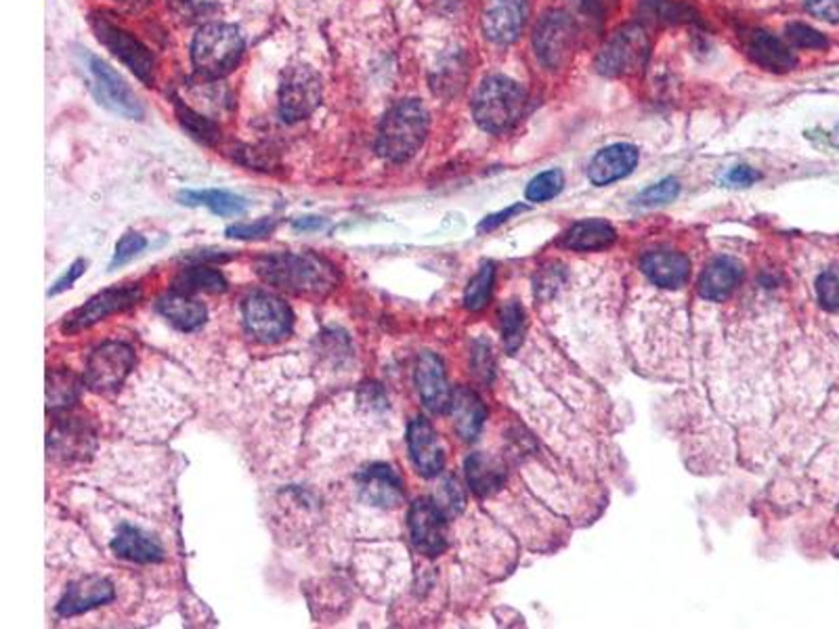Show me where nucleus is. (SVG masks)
<instances>
[{
  "label": "nucleus",
  "mask_w": 839,
  "mask_h": 629,
  "mask_svg": "<svg viewBox=\"0 0 839 629\" xmlns=\"http://www.w3.org/2000/svg\"><path fill=\"white\" fill-rule=\"evenodd\" d=\"M257 273L269 286L296 296L323 298L338 286V271L325 258L303 252H277L257 260Z\"/></svg>",
  "instance_id": "1"
},
{
  "label": "nucleus",
  "mask_w": 839,
  "mask_h": 629,
  "mask_svg": "<svg viewBox=\"0 0 839 629\" xmlns=\"http://www.w3.org/2000/svg\"><path fill=\"white\" fill-rule=\"evenodd\" d=\"M429 124V112L420 101H399L378 128V153L388 162H406L427 141Z\"/></svg>",
  "instance_id": "2"
},
{
  "label": "nucleus",
  "mask_w": 839,
  "mask_h": 629,
  "mask_svg": "<svg viewBox=\"0 0 839 629\" xmlns=\"http://www.w3.org/2000/svg\"><path fill=\"white\" fill-rule=\"evenodd\" d=\"M525 106L527 92L521 85L506 76H490L472 99V114L483 131L499 135L521 120Z\"/></svg>",
  "instance_id": "3"
},
{
  "label": "nucleus",
  "mask_w": 839,
  "mask_h": 629,
  "mask_svg": "<svg viewBox=\"0 0 839 629\" xmlns=\"http://www.w3.org/2000/svg\"><path fill=\"white\" fill-rule=\"evenodd\" d=\"M244 55L242 34L227 24H206L192 42V59L198 72L210 78L230 74Z\"/></svg>",
  "instance_id": "4"
},
{
  "label": "nucleus",
  "mask_w": 839,
  "mask_h": 629,
  "mask_svg": "<svg viewBox=\"0 0 839 629\" xmlns=\"http://www.w3.org/2000/svg\"><path fill=\"white\" fill-rule=\"evenodd\" d=\"M651 55V38L640 24L615 29L596 58V70L608 78L637 76Z\"/></svg>",
  "instance_id": "5"
},
{
  "label": "nucleus",
  "mask_w": 839,
  "mask_h": 629,
  "mask_svg": "<svg viewBox=\"0 0 839 629\" xmlns=\"http://www.w3.org/2000/svg\"><path fill=\"white\" fill-rule=\"evenodd\" d=\"M242 314L248 332L262 344L282 343L294 325V313L288 303L271 292H252L244 298Z\"/></svg>",
  "instance_id": "6"
},
{
  "label": "nucleus",
  "mask_w": 839,
  "mask_h": 629,
  "mask_svg": "<svg viewBox=\"0 0 839 629\" xmlns=\"http://www.w3.org/2000/svg\"><path fill=\"white\" fill-rule=\"evenodd\" d=\"M135 348L131 344L103 343L88 357L85 368V386L92 393H112L124 384L135 368Z\"/></svg>",
  "instance_id": "7"
},
{
  "label": "nucleus",
  "mask_w": 839,
  "mask_h": 629,
  "mask_svg": "<svg viewBox=\"0 0 839 629\" xmlns=\"http://www.w3.org/2000/svg\"><path fill=\"white\" fill-rule=\"evenodd\" d=\"M576 40L578 26L571 15L563 11H551L548 15H544L533 34L538 59L551 70H558L571 59L576 53Z\"/></svg>",
  "instance_id": "8"
},
{
  "label": "nucleus",
  "mask_w": 839,
  "mask_h": 629,
  "mask_svg": "<svg viewBox=\"0 0 839 629\" xmlns=\"http://www.w3.org/2000/svg\"><path fill=\"white\" fill-rule=\"evenodd\" d=\"M87 70L90 83H92L90 86H92L101 106H106L114 114L131 118V120H139L144 115V108H141L139 99L122 81V76L114 67H110L103 59L88 55Z\"/></svg>",
  "instance_id": "9"
},
{
  "label": "nucleus",
  "mask_w": 839,
  "mask_h": 629,
  "mask_svg": "<svg viewBox=\"0 0 839 629\" xmlns=\"http://www.w3.org/2000/svg\"><path fill=\"white\" fill-rule=\"evenodd\" d=\"M139 300H141V287L135 286V284L108 287V289L95 294L81 309L67 314L61 330L65 334L83 332L90 325L103 321L110 314L122 313V311L135 307Z\"/></svg>",
  "instance_id": "10"
},
{
  "label": "nucleus",
  "mask_w": 839,
  "mask_h": 629,
  "mask_svg": "<svg viewBox=\"0 0 839 629\" xmlns=\"http://www.w3.org/2000/svg\"><path fill=\"white\" fill-rule=\"evenodd\" d=\"M321 101V81L307 65H294L284 74L280 86V112L284 120L298 122L318 110Z\"/></svg>",
  "instance_id": "11"
},
{
  "label": "nucleus",
  "mask_w": 839,
  "mask_h": 629,
  "mask_svg": "<svg viewBox=\"0 0 839 629\" xmlns=\"http://www.w3.org/2000/svg\"><path fill=\"white\" fill-rule=\"evenodd\" d=\"M407 525L411 544L420 554L436 558L447 550V516L431 497H422L411 504Z\"/></svg>",
  "instance_id": "12"
},
{
  "label": "nucleus",
  "mask_w": 839,
  "mask_h": 629,
  "mask_svg": "<svg viewBox=\"0 0 839 629\" xmlns=\"http://www.w3.org/2000/svg\"><path fill=\"white\" fill-rule=\"evenodd\" d=\"M97 445L95 430L83 418H70L49 430L47 454L61 464L85 461L92 456Z\"/></svg>",
  "instance_id": "13"
},
{
  "label": "nucleus",
  "mask_w": 839,
  "mask_h": 629,
  "mask_svg": "<svg viewBox=\"0 0 839 629\" xmlns=\"http://www.w3.org/2000/svg\"><path fill=\"white\" fill-rule=\"evenodd\" d=\"M357 485L361 499L382 510L399 508L406 497L402 477L388 464H372L363 468L357 474Z\"/></svg>",
  "instance_id": "14"
},
{
  "label": "nucleus",
  "mask_w": 839,
  "mask_h": 629,
  "mask_svg": "<svg viewBox=\"0 0 839 629\" xmlns=\"http://www.w3.org/2000/svg\"><path fill=\"white\" fill-rule=\"evenodd\" d=\"M95 32L99 40L116 55L133 74H137L141 81L149 83L153 78V58L145 49L144 45L131 36L128 32L118 28L106 20L95 22Z\"/></svg>",
  "instance_id": "15"
},
{
  "label": "nucleus",
  "mask_w": 839,
  "mask_h": 629,
  "mask_svg": "<svg viewBox=\"0 0 839 629\" xmlns=\"http://www.w3.org/2000/svg\"><path fill=\"white\" fill-rule=\"evenodd\" d=\"M414 380H416L418 395L429 411H433V414H447L449 411L454 391L449 388L443 361L434 353L427 350L418 357Z\"/></svg>",
  "instance_id": "16"
},
{
  "label": "nucleus",
  "mask_w": 839,
  "mask_h": 629,
  "mask_svg": "<svg viewBox=\"0 0 839 629\" xmlns=\"http://www.w3.org/2000/svg\"><path fill=\"white\" fill-rule=\"evenodd\" d=\"M407 447L409 456L420 477L434 479L443 472L445 454L439 441V434L434 432L429 420L414 418L407 427Z\"/></svg>",
  "instance_id": "17"
},
{
  "label": "nucleus",
  "mask_w": 839,
  "mask_h": 629,
  "mask_svg": "<svg viewBox=\"0 0 839 629\" xmlns=\"http://www.w3.org/2000/svg\"><path fill=\"white\" fill-rule=\"evenodd\" d=\"M114 599H116V590L106 577L88 575L67 585L65 594L59 601L58 613L61 617H76L97 606H103Z\"/></svg>",
  "instance_id": "18"
},
{
  "label": "nucleus",
  "mask_w": 839,
  "mask_h": 629,
  "mask_svg": "<svg viewBox=\"0 0 839 629\" xmlns=\"http://www.w3.org/2000/svg\"><path fill=\"white\" fill-rule=\"evenodd\" d=\"M527 13V0H493L485 13L483 29L495 45H510L521 36Z\"/></svg>",
  "instance_id": "19"
},
{
  "label": "nucleus",
  "mask_w": 839,
  "mask_h": 629,
  "mask_svg": "<svg viewBox=\"0 0 839 629\" xmlns=\"http://www.w3.org/2000/svg\"><path fill=\"white\" fill-rule=\"evenodd\" d=\"M638 149L630 144L608 145L601 149L588 169V178L596 187H605L615 181L626 178L637 169Z\"/></svg>",
  "instance_id": "20"
},
{
  "label": "nucleus",
  "mask_w": 839,
  "mask_h": 629,
  "mask_svg": "<svg viewBox=\"0 0 839 629\" xmlns=\"http://www.w3.org/2000/svg\"><path fill=\"white\" fill-rule=\"evenodd\" d=\"M743 280V267L735 258H714L699 278V294L705 300L723 303Z\"/></svg>",
  "instance_id": "21"
},
{
  "label": "nucleus",
  "mask_w": 839,
  "mask_h": 629,
  "mask_svg": "<svg viewBox=\"0 0 839 629\" xmlns=\"http://www.w3.org/2000/svg\"><path fill=\"white\" fill-rule=\"evenodd\" d=\"M640 267L655 286L669 289L684 286L691 273L689 258L676 250H651L642 257Z\"/></svg>",
  "instance_id": "22"
},
{
  "label": "nucleus",
  "mask_w": 839,
  "mask_h": 629,
  "mask_svg": "<svg viewBox=\"0 0 839 629\" xmlns=\"http://www.w3.org/2000/svg\"><path fill=\"white\" fill-rule=\"evenodd\" d=\"M156 307H158L160 314L181 332H196L202 328L206 319H208V311H206L202 303L192 298L185 292H178V289L160 296Z\"/></svg>",
  "instance_id": "23"
},
{
  "label": "nucleus",
  "mask_w": 839,
  "mask_h": 629,
  "mask_svg": "<svg viewBox=\"0 0 839 629\" xmlns=\"http://www.w3.org/2000/svg\"><path fill=\"white\" fill-rule=\"evenodd\" d=\"M112 550L118 558L137 563V565H153L164 560V550L151 535L144 533L137 527L122 525L112 542Z\"/></svg>",
  "instance_id": "24"
},
{
  "label": "nucleus",
  "mask_w": 839,
  "mask_h": 629,
  "mask_svg": "<svg viewBox=\"0 0 839 629\" xmlns=\"http://www.w3.org/2000/svg\"><path fill=\"white\" fill-rule=\"evenodd\" d=\"M748 53L753 59V63H757L760 67H764L768 72H777V74L793 70L798 63V59L781 38H777L764 29L753 32L752 36L748 38Z\"/></svg>",
  "instance_id": "25"
},
{
  "label": "nucleus",
  "mask_w": 839,
  "mask_h": 629,
  "mask_svg": "<svg viewBox=\"0 0 839 629\" xmlns=\"http://www.w3.org/2000/svg\"><path fill=\"white\" fill-rule=\"evenodd\" d=\"M449 414L454 418L456 432L462 436V441L466 443L474 441L481 434V429H483L485 418H488V411H485V405H483L481 397L466 386L454 391Z\"/></svg>",
  "instance_id": "26"
},
{
  "label": "nucleus",
  "mask_w": 839,
  "mask_h": 629,
  "mask_svg": "<svg viewBox=\"0 0 839 629\" xmlns=\"http://www.w3.org/2000/svg\"><path fill=\"white\" fill-rule=\"evenodd\" d=\"M615 230L608 225L607 221L601 219H588L579 221L571 230L567 231L560 239V244L569 250L578 252H594V250H605L615 242Z\"/></svg>",
  "instance_id": "27"
},
{
  "label": "nucleus",
  "mask_w": 839,
  "mask_h": 629,
  "mask_svg": "<svg viewBox=\"0 0 839 629\" xmlns=\"http://www.w3.org/2000/svg\"><path fill=\"white\" fill-rule=\"evenodd\" d=\"M466 479L479 497H490L504 485V468L485 454H472L466 459Z\"/></svg>",
  "instance_id": "28"
},
{
  "label": "nucleus",
  "mask_w": 839,
  "mask_h": 629,
  "mask_svg": "<svg viewBox=\"0 0 839 629\" xmlns=\"http://www.w3.org/2000/svg\"><path fill=\"white\" fill-rule=\"evenodd\" d=\"M83 384L85 380H81L76 373L67 370H53L47 373V409L65 411L74 407L81 399Z\"/></svg>",
  "instance_id": "29"
},
{
  "label": "nucleus",
  "mask_w": 839,
  "mask_h": 629,
  "mask_svg": "<svg viewBox=\"0 0 839 629\" xmlns=\"http://www.w3.org/2000/svg\"><path fill=\"white\" fill-rule=\"evenodd\" d=\"M178 200L181 203H187V206H203L212 214H219V217H239L248 208V201L244 198L230 194V192H221V189L183 192L178 196Z\"/></svg>",
  "instance_id": "30"
},
{
  "label": "nucleus",
  "mask_w": 839,
  "mask_h": 629,
  "mask_svg": "<svg viewBox=\"0 0 839 629\" xmlns=\"http://www.w3.org/2000/svg\"><path fill=\"white\" fill-rule=\"evenodd\" d=\"M174 289L194 294V292H208V294H223L227 289V280L223 278L221 271L196 264L189 269H183L176 280H174Z\"/></svg>",
  "instance_id": "31"
},
{
  "label": "nucleus",
  "mask_w": 839,
  "mask_h": 629,
  "mask_svg": "<svg viewBox=\"0 0 839 629\" xmlns=\"http://www.w3.org/2000/svg\"><path fill=\"white\" fill-rule=\"evenodd\" d=\"M493 280H495V267L492 262H485L477 275L470 280V284L464 292V307L472 313L483 311L492 298Z\"/></svg>",
  "instance_id": "32"
},
{
  "label": "nucleus",
  "mask_w": 839,
  "mask_h": 629,
  "mask_svg": "<svg viewBox=\"0 0 839 629\" xmlns=\"http://www.w3.org/2000/svg\"><path fill=\"white\" fill-rule=\"evenodd\" d=\"M642 15L653 22L662 24H680V22H691L693 20V9L687 7L684 2L676 0H642L640 4Z\"/></svg>",
  "instance_id": "33"
},
{
  "label": "nucleus",
  "mask_w": 839,
  "mask_h": 629,
  "mask_svg": "<svg viewBox=\"0 0 839 629\" xmlns=\"http://www.w3.org/2000/svg\"><path fill=\"white\" fill-rule=\"evenodd\" d=\"M499 321H502V336L506 348L515 353L522 343V332H525V311L517 300H510L502 307L499 311Z\"/></svg>",
  "instance_id": "34"
},
{
  "label": "nucleus",
  "mask_w": 839,
  "mask_h": 629,
  "mask_svg": "<svg viewBox=\"0 0 839 629\" xmlns=\"http://www.w3.org/2000/svg\"><path fill=\"white\" fill-rule=\"evenodd\" d=\"M431 499L443 510V515L447 516V518L460 515L464 510V504H466L462 486H460L456 477H443L439 481L436 489H434Z\"/></svg>",
  "instance_id": "35"
},
{
  "label": "nucleus",
  "mask_w": 839,
  "mask_h": 629,
  "mask_svg": "<svg viewBox=\"0 0 839 629\" xmlns=\"http://www.w3.org/2000/svg\"><path fill=\"white\" fill-rule=\"evenodd\" d=\"M563 185H565V176L558 169L542 172L535 178H531V183L525 189V198L527 201H533V203L552 200L560 194Z\"/></svg>",
  "instance_id": "36"
},
{
  "label": "nucleus",
  "mask_w": 839,
  "mask_h": 629,
  "mask_svg": "<svg viewBox=\"0 0 839 629\" xmlns=\"http://www.w3.org/2000/svg\"><path fill=\"white\" fill-rule=\"evenodd\" d=\"M176 115H178V122L183 124V128L194 139H198V141H202L206 145L214 144L219 139V128L210 120H206L202 115L192 112L189 108L178 106L176 108Z\"/></svg>",
  "instance_id": "37"
},
{
  "label": "nucleus",
  "mask_w": 839,
  "mask_h": 629,
  "mask_svg": "<svg viewBox=\"0 0 839 629\" xmlns=\"http://www.w3.org/2000/svg\"><path fill=\"white\" fill-rule=\"evenodd\" d=\"M816 296L825 311L839 313V269H827L818 275Z\"/></svg>",
  "instance_id": "38"
},
{
  "label": "nucleus",
  "mask_w": 839,
  "mask_h": 629,
  "mask_svg": "<svg viewBox=\"0 0 839 629\" xmlns=\"http://www.w3.org/2000/svg\"><path fill=\"white\" fill-rule=\"evenodd\" d=\"M680 194V183L671 176H667L664 181L651 185L649 189H644L640 196H638V203L642 206H659V203H669L671 200H676Z\"/></svg>",
  "instance_id": "39"
},
{
  "label": "nucleus",
  "mask_w": 839,
  "mask_h": 629,
  "mask_svg": "<svg viewBox=\"0 0 839 629\" xmlns=\"http://www.w3.org/2000/svg\"><path fill=\"white\" fill-rule=\"evenodd\" d=\"M787 36L789 40L800 47V49H812V51H823L829 47V40L818 32L806 24H789L787 26Z\"/></svg>",
  "instance_id": "40"
},
{
  "label": "nucleus",
  "mask_w": 839,
  "mask_h": 629,
  "mask_svg": "<svg viewBox=\"0 0 839 629\" xmlns=\"http://www.w3.org/2000/svg\"><path fill=\"white\" fill-rule=\"evenodd\" d=\"M145 246H147V239H145L144 235H139V233H135V231L124 233L116 244V252H114V260H112V269H116V267H122V264L131 262V260L137 257L139 252H144Z\"/></svg>",
  "instance_id": "41"
},
{
  "label": "nucleus",
  "mask_w": 839,
  "mask_h": 629,
  "mask_svg": "<svg viewBox=\"0 0 839 629\" xmlns=\"http://www.w3.org/2000/svg\"><path fill=\"white\" fill-rule=\"evenodd\" d=\"M273 231H275V221L273 219H259L255 223H237V225H233L225 233L230 237H235V239L250 242V239H264Z\"/></svg>",
  "instance_id": "42"
},
{
  "label": "nucleus",
  "mask_w": 839,
  "mask_h": 629,
  "mask_svg": "<svg viewBox=\"0 0 839 629\" xmlns=\"http://www.w3.org/2000/svg\"><path fill=\"white\" fill-rule=\"evenodd\" d=\"M87 260H83V258H78L61 278H59L58 282H55V286L51 287L49 289V296H58V294H61V292H65V289H70V287L74 286V282L76 280H81L83 275H85V271H87Z\"/></svg>",
  "instance_id": "43"
},
{
  "label": "nucleus",
  "mask_w": 839,
  "mask_h": 629,
  "mask_svg": "<svg viewBox=\"0 0 839 629\" xmlns=\"http://www.w3.org/2000/svg\"><path fill=\"white\" fill-rule=\"evenodd\" d=\"M806 9L818 20L839 24V0H809Z\"/></svg>",
  "instance_id": "44"
},
{
  "label": "nucleus",
  "mask_w": 839,
  "mask_h": 629,
  "mask_svg": "<svg viewBox=\"0 0 839 629\" xmlns=\"http://www.w3.org/2000/svg\"><path fill=\"white\" fill-rule=\"evenodd\" d=\"M757 178H760V172L753 171L750 166H737L724 176V183H728L730 187H750Z\"/></svg>",
  "instance_id": "45"
},
{
  "label": "nucleus",
  "mask_w": 839,
  "mask_h": 629,
  "mask_svg": "<svg viewBox=\"0 0 839 629\" xmlns=\"http://www.w3.org/2000/svg\"><path fill=\"white\" fill-rule=\"evenodd\" d=\"M525 210V206L522 203H515V206H510V208H506V210H502V212H497V214H492V217H488L481 225H479V231H490L495 230V227H499L502 223H506L508 219H513L515 214H519V212H522Z\"/></svg>",
  "instance_id": "46"
},
{
  "label": "nucleus",
  "mask_w": 839,
  "mask_h": 629,
  "mask_svg": "<svg viewBox=\"0 0 839 629\" xmlns=\"http://www.w3.org/2000/svg\"><path fill=\"white\" fill-rule=\"evenodd\" d=\"M325 223L319 217H300L294 221V230L298 231H319Z\"/></svg>",
  "instance_id": "47"
},
{
  "label": "nucleus",
  "mask_w": 839,
  "mask_h": 629,
  "mask_svg": "<svg viewBox=\"0 0 839 629\" xmlns=\"http://www.w3.org/2000/svg\"><path fill=\"white\" fill-rule=\"evenodd\" d=\"M831 141H834L836 147H839V124L834 128V133H831Z\"/></svg>",
  "instance_id": "48"
}]
</instances>
